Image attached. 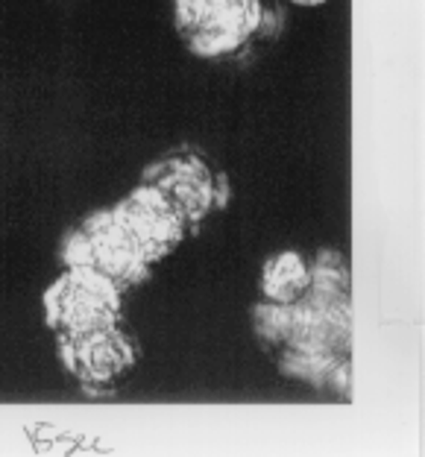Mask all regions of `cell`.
Wrapping results in <instances>:
<instances>
[{
	"label": "cell",
	"instance_id": "6da1fadb",
	"mask_svg": "<svg viewBox=\"0 0 425 457\" xmlns=\"http://www.w3.org/2000/svg\"><path fill=\"white\" fill-rule=\"evenodd\" d=\"M267 0H173V27L196 59H229L264 36Z\"/></svg>",
	"mask_w": 425,
	"mask_h": 457
},
{
	"label": "cell",
	"instance_id": "7a4b0ae2",
	"mask_svg": "<svg viewBox=\"0 0 425 457\" xmlns=\"http://www.w3.org/2000/svg\"><path fill=\"white\" fill-rule=\"evenodd\" d=\"M123 290L91 270L65 267L41 294V317L56 340H74L121 326Z\"/></svg>",
	"mask_w": 425,
	"mask_h": 457
},
{
	"label": "cell",
	"instance_id": "3957f363",
	"mask_svg": "<svg viewBox=\"0 0 425 457\" xmlns=\"http://www.w3.org/2000/svg\"><path fill=\"white\" fill-rule=\"evenodd\" d=\"M62 264L91 270L109 278L118 290H132L150 278V264L144 262L136 241L121 226L115 209H97L86 214L62 241Z\"/></svg>",
	"mask_w": 425,
	"mask_h": 457
},
{
	"label": "cell",
	"instance_id": "277c9868",
	"mask_svg": "<svg viewBox=\"0 0 425 457\" xmlns=\"http://www.w3.org/2000/svg\"><path fill=\"white\" fill-rule=\"evenodd\" d=\"M56 358L82 393H112L136 372L141 346L123 326H112L86 337L56 340Z\"/></svg>",
	"mask_w": 425,
	"mask_h": 457
},
{
	"label": "cell",
	"instance_id": "5b68a950",
	"mask_svg": "<svg viewBox=\"0 0 425 457\" xmlns=\"http://www.w3.org/2000/svg\"><path fill=\"white\" fill-rule=\"evenodd\" d=\"M144 185L159 188L188 220L191 232H196L209 217L223 209L226 182L214 173V168L191 147L171 150L147 164L141 173Z\"/></svg>",
	"mask_w": 425,
	"mask_h": 457
},
{
	"label": "cell",
	"instance_id": "8992f818",
	"mask_svg": "<svg viewBox=\"0 0 425 457\" xmlns=\"http://www.w3.org/2000/svg\"><path fill=\"white\" fill-rule=\"evenodd\" d=\"M118 214L121 226L127 228L136 241L138 253L150 267L162 264L182 246L185 237L191 235L188 220L179 214V209L153 185L138 182L127 196L112 205Z\"/></svg>",
	"mask_w": 425,
	"mask_h": 457
},
{
	"label": "cell",
	"instance_id": "52a82bcc",
	"mask_svg": "<svg viewBox=\"0 0 425 457\" xmlns=\"http://www.w3.org/2000/svg\"><path fill=\"white\" fill-rule=\"evenodd\" d=\"M311 285H314V267L308 264V258L303 253H296V249H279V253L264 258L262 276H258V294H262L267 305L290 308L303 303Z\"/></svg>",
	"mask_w": 425,
	"mask_h": 457
},
{
	"label": "cell",
	"instance_id": "ba28073f",
	"mask_svg": "<svg viewBox=\"0 0 425 457\" xmlns=\"http://www.w3.org/2000/svg\"><path fill=\"white\" fill-rule=\"evenodd\" d=\"M294 6H303V9H314V6H323L326 0H290Z\"/></svg>",
	"mask_w": 425,
	"mask_h": 457
}]
</instances>
